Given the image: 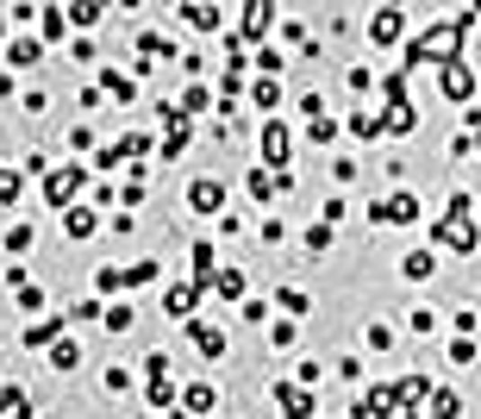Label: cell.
Masks as SVG:
<instances>
[{"label":"cell","mask_w":481,"mask_h":419,"mask_svg":"<svg viewBox=\"0 0 481 419\" xmlns=\"http://www.w3.org/2000/svg\"><path fill=\"white\" fill-rule=\"evenodd\" d=\"M476 13H481V6L457 13V19H444V25H432V31H419V38L406 44V69H419V63H438V69L463 63V38H469V25H476Z\"/></svg>","instance_id":"1"},{"label":"cell","mask_w":481,"mask_h":419,"mask_svg":"<svg viewBox=\"0 0 481 419\" xmlns=\"http://www.w3.org/2000/svg\"><path fill=\"white\" fill-rule=\"evenodd\" d=\"M381 88H387V113H381V126L387 132H419V113H413V101H406V69H387L381 76Z\"/></svg>","instance_id":"2"},{"label":"cell","mask_w":481,"mask_h":419,"mask_svg":"<svg viewBox=\"0 0 481 419\" xmlns=\"http://www.w3.org/2000/svg\"><path fill=\"white\" fill-rule=\"evenodd\" d=\"M82 188H88V169H76V163H69V169H50V175H44V201H50L57 213H69Z\"/></svg>","instance_id":"3"},{"label":"cell","mask_w":481,"mask_h":419,"mask_svg":"<svg viewBox=\"0 0 481 419\" xmlns=\"http://www.w3.org/2000/svg\"><path fill=\"white\" fill-rule=\"evenodd\" d=\"M269 401H275L288 419H313V414H319V395L300 388V382H269Z\"/></svg>","instance_id":"4"},{"label":"cell","mask_w":481,"mask_h":419,"mask_svg":"<svg viewBox=\"0 0 481 419\" xmlns=\"http://www.w3.org/2000/svg\"><path fill=\"white\" fill-rule=\"evenodd\" d=\"M288 126L281 120H263V169H275V175H288Z\"/></svg>","instance_id":"5"},{"label":"cell","mask_w":481,"mask_h":419,"mask_svg":"<svg viewBox=\"0 0 481 419\" xmlns=\"http://www.w3.org/2000/svg\"><path fill=\"white\" fill-rule=\"evenodd\" d=\"M188 207H194V213H226V188H219L213 175H194V182H188Z\"/></svg>","instance_id":"6"},{"label":"cell","mask_w":481,"mask_h":419,"mask_svg":"<svg viewBox=\"0 0 481 419\" xmlns=\"http://www.w3.org/2000/svg\"><path fill=\"white\" fill-rule=\"evenodd\" d=\"M188 338H194V351H200L207 363H219V357H226V332H219L213 319H188Z\"/></svg>","instance_id":"7"},{"label":"cell","mask_w":481,"mask_h":419,"mask_svg":"<svg viewBox=\"0 0 481 419\" xmlns=\"http://www.w3.org/2000/svg\"><path fill=\"white\" fill-rule=\"evenodd\" d=\"M269 25H275V6H269V0H250V6H244V25L232 31V38H238V44H256Z\"/></svg>","instance_id":"8"},{"label":"cell","mask_w":481,"mask_h":419,"mask_svg":"<svg viewBox=\"0 0 481 419\" xmlns=\"http://www.w3.org/2000/svg\"><path fill=\"white\" fill-rule=\"evenodd\" d=\"M194 307H200V288H194V281H175V288L163 294V313H169V319H182V325L194 319Z\"/></svg>","instance_id":"9"},{"label":"cell","mask_w":481,"mask_h":419,"mask_svg":"<svg viewBox=\"0 0 481 419\" xmlns=\"http://www.w3.org/2000/svg\"><path fill=\"white\" fill-rule=\"evenodd\" d=\"M69 332V313H44V319H31L25 332H19V344H57Z\"/></svg>","instance_id":"10"},{"label":"cell","mask_w":481,"mask_h":419,"mask_svg":"<svg viewBox=\"0 0 481 419\" xmlns=\"http://www.w3.org/2000/svg\"><path fill=\"white\" fill-rule=\"evenodd\" d=\"M400 414V388H369L357 401V419H394Z\"/></svg>","instance_id":"11"},{"label":"cell","mask_w":481,"mask_h":419,"mask_svg":"<svg viewBox=\"0 0 481 419\" xmlns=\"http://www.w3.org/2000/svg\"><path fill=\"white\" fill-rule=\"evenodd\" d=\"M194 288H200V294H213V288H219V257H213V245H207V238H200V245H194Z\"/></svg>","instance_id":"12"},{"label":"cell","mask_w":481,"mask_h":419,"mask_svg":"<svg viewBox=\"0 0 481 419\" xmlns=\"http://www.w3.org/2000/svg\"><path fill=\"white\" fill-rule=\"evenodd\" d=\"M432 238H438V245H450V251H476V245H481L476 226H457V219H438V226H432Z\"/></svg>","instance_id":"13"},{"label":"cell","mask_w":481,"mask_h":419,"mask_svg":"<svg viewBox=\"0 0 481 419\" xmlns=\"http://www.w3.org/2000/svg\"><path fill=\"white\" fill-rule=\"evenodd\" d=\"M400 31H406V13H400V6H381V13L369 19V38H375V44H394Z\"/></svg>","instance_id":"14"},{"label":"cell","mask_w":481,"mask_h":419,"mask_svg":"<svg viewBox=\"0 0 481 419\" xmlns=\"http://www.w3.org/2000/svg\"><path fill=\"white\" fill-rule=\"evenodd\" d=\"M44 63V38H13L6 44V69H38Z\"/></svg>","instance_id":"15"},{"label":"cell","mask_w":481,"mask_h":419,"mask_svg":"<svg viewBox=\"0 0 481 419\" xmlns=\"http://www.w3.org/2000/svg\"><path fill=\"white\" fill-rule=\"evenodd\" d=\"M63 232H69V238H94V232H101V207H82V201H76V207L63 213Z\"/></svg>","instance_id":"16"},{"label":"cell","mask_w":481,"mask_h":419,"mask_svg":"<svg viewBox=\"0 0 481 419\" xmlns=\"http://www.w3.org/2000/svg\"><path fill=\"white\" fill-rule=\"evenodd\" d=\"M138 57H144V63H175V38H163V31H138Z\"/></svg>","instance_id":"17"},{"label":"cell","mask_w":481,"mask_h":419,"mask_svg":"<svg viewBox=\"0 0 481 419\" xmlns=\"http://www.w3.org/2000/svg\"><path fill=\"white\" fill-rule=\"evenodd\" d=\"M438 82H444V94H450V101H469V94H476V69H469V63H450Z\"/></svg>","instance_id":"18"},{"label":"cell","mask_w":481,"mask_h":419,"mask_svg":"<svg viewBox=\"0 0 481 419\" xmlns=\"http://www.w3.org/2000/svg\"><path fill=\"white\" fill-rule=\"evenodd\" d=\"M213 407H219V388H213V382H194V388L182 395V414H194V419H207Z\"/></svg>","instance_id":"19"},{"label":"cell","mask_w":481,"mask_h":419,"mask_svg":"<svg viewBox=\"0 0 481 419\" xmlns=\"http://www.w3.org/2000/svg\"><path fill=\"white\" fill-rule=\"evenodd\" d=\"M101 94H113V101H138V76H120V69H101Z\"/></svg>","instance_id":"20"},{"label":"cell","mask_w":481,"mask_h":419,"mask_svg":"<svg viewBox=\"0 0 481 419\" xmlns=\"http://www.w3.org/2000/svg\"><path fill=\"white\" fill-rule=\"evenodd\" d=\"M175 19H188L200 38H213V31H219V6H175Z\"/></svg>","instance_id":"21"},{"label":"cell","mask_w":481,"mask_h":419,"mask_svg":"<svg viewBox=\"0 0 481 419\" xmlns=\"http://www.w3.org/2000/svg\"><path fill=\"white\" fill-rule=\"evenodd\" d=\"M38 31H44V44H63V31H69V6H38Z\"/></svg>","instance_id":"22"},{"label":"cell","mask_w":481,"mask_h":419,"mask_svg":"<svg viewBox=\"0 0 481 419\" xmlns=\"http://www.w3.org/2000/svg\"><path fill=\"white\" fill-rule=\"evenodd\" d=\"M250 101H256L263 113H275V107H281V82H275V76H263V82L250 88Z\"/></svg>","instance_id":"23"},{"label":"cell","mask_w":481,"mask_h":419,"mask_svg":"<svg viewBox=\"0 0 481 419\" xmlns=\"http://www.w3.org/2000/svg\"><path fill=\"white\" fill-rule=\"evenodd\" d=\"M175 107H182L188 120H194V113H207V107H213V94H207V82H188V94H182Z\"/></svg>","instance_id":"24"},{"label":"cell","mask_w":481,"mask_h":419,"mask_svg":"<svg viewBox=\"0 0 481 419\" xmlns=\"http://www.w3.org/2000/svg\"><path fill=\"white\" fill-rule=\"evenodd\" d=\"M387 213H394V226H413V219H419V194H406V188H400V194L387 201Z\"/></svg>","instance_id":"25"},{"label":"cell","mask_w":481,"mask_h":419,"mask_svg":"<svg viewBox=\"0 0 481 419\" xmlns=\"http://www.w3.org/2000/svg\"><path fill=\"white\" fill-rule=\"evenodd\" d=\"M76 363H82V344L76 338H57L50 344V370H76Z\"/></svg>","instance_id":"26"},{"label":"cell","mask_w":481,"mask_h":419,"mask_svg":"<svg viewBox=\"0 0 481 419\" xmlns=\"http://www.w3.org/2000/svg\"><path fill=\"white\" fill-rule=\"evenodd\" d=\"M25 194V169H0V207H19Z\"/></svg>","instance_id":"27"},{"label":"cell","mask_w":481,"mask_h":419,"mask_svg":"<svg viewBox=\"0 0 481 419\" xmlns=\"http://www.w3.org/2000/svg\"><path fill=\"white\" fill-rule=\"evenodd\" d=\"M101 325H107V332H131V325H138V313H131L125 300H113V307L101 313Z\"/></svg>","instance_id":"28"},{"label":"cell","mask_w":481,"mask_h":419,"mask_svg":"<svg viewBox=\"0 0 481 419\" xmlns=\"http://www.w3.org/2000/svg\"><path fill=\"white\" fill-rule=\"evenodd\" d=\"M394 388H400V407H419V401L432 395V382H425V376H406V382H394Z\"/></svg>","instance_id":"29"},{"label":"cell","mask_w":481,"mask_h":419,"mask_svg":"<svg viewBox=\"0 0 481 419\" xmlns=\"http://www.w3.org/2000/svg\"><path fill=\"white\" fill-rule=\"evenodd\" d=\"M144 395H150V407H169L175 401V382L169 376H144Z\"/></svg>","instance_id":"30"},{"label":"cell","mask_w":481,"mask_h":419,"mask_svg":"<svg viewBox=\"0 0 481 419\" xmlns=\"http://www.w3.org/2000/svg\"><path fill=\"white\" fill-rule=\"evenodd\" d=\"M69 25H76V31L101 25V6H94V0H76V6H69Z\"/></svg>","instance_id":"31"},{"label":"cell","mask_w":481,"mask_h":419,"mask_svg":"<svg viewBox=\"0 0 481 419\" xmlns=\"http://www.w3.org/2000/svg\"><path fill=\"white\" fill-rule=\"evenodd\" d=\"M400 276H406V281H425V276H432V251H413V257L400 263Z\"/></svg>","instance_id":"32"},{"label":"cell","mask_w":481,"mask_h":419,"mask_svg":"<svg viewBox=\"0 0 481 419\" xmlns=\"http://www.w3.org/2000/svg\"><path fill=\"white\" fill-rule=\"evenodd\" d=\"M381 132H387L381 113H357V120H351V138H381Z\"/></svg>","instance_id":"33"},{"label":"cell","mask_w":481,"mask_h":419,"mask_svg":"<svg viewBox=\"0 0 481 419\" xmlns=\"http://www.w3.org/2000/svg\"><path fill=\"white\" fill-rule=\"evenodd\" d=\"M182 150H188V126H182V132H163V144H156V156H163V163H175Z\"/></svg>","instance_id":"34"},{"label":"cell","mask_w":481,"mask_h":419,"mask_svg":"<svg viewBox=\"0 0 481 419\" xmlns=\"http://www.w3.org/2000/svg\"><path fill=\"white\" fill-rule=\"evenodd\" d=\"M219 300H244V270H219Z\"/></svg>","instance_id":"35"},{"label":"cell","mask_w":481,"mask_h":419,"mask_svg":"<svg viewBox=\"0 0 481 419\" xmlns=\"http://www.w3.org/2000/svg\"><path fill=\"white\" fill-rule=\"evenodd\" d=\"M94 294H120V263H101L94 270Z\"/></svg>","instance_id":"36"},{"label":"cell","mask_w":481,"mask_h":419,"mask_svg":"<svg viewBox=\"0 0 481 419\" xmlns=\"http://www.w3.org/2000/svg\"><path fill=\"white\" fill-rule=\"evenodd\" d=\"M31 238H38L31 226H13V232H6V251H13V257H25V251H31Z\"/></svg>","instance_id":"37"},{"label":"cell","mask_w":481,"mask_h":419,"mask_svg":"<svg viewBox=\"0 0 481 419\" xmlns=\"http://www.w3.org/2000/svg\"><path fill=\"white\" fill-rule=\"evenodd\" d=\"M307 251H313V257H319V251H332V226H325V219H319V226H307Z\"/></svg>","instance_id":"38"},{"label":"cell","mask_w":481,"mask_h":419,"mask_svg":"<svg viewBox=\"0 0 481 419\" xmlns=\"http://www.w3.org/2000/svg\"><path fill=\"white\" fill-rule=\"evenodd\" d=\"M13 300H19L25 313H38V307H44V288H38V281H25V288H13Z\"/></svg>","instance_id":"39"},{"label":"cell","mask_w":481,"mask_h":419,"mask_svg":"<svg viewBox=\"0 0 481 419\" xmlns=\"http://www.w3.org/2000/svg\"><path fill=\"white\" fill-rule=\"evenodd\" d=\"M463 414V401H457V395H438V401H432V419H457Z\"/></svg>","instance_id":"40"},{"label":"cell","mask_w":481,"mask_h":419,"mask_svg":"<svg viewBox=\"0 0 481 419\" xmlns=\"http://www.w3.org/2000/svg\"><path fill=\"white\" fill-rule=\"evenodd\" d=\"M250 69H263V76H275V69H281V50H269V44H263V50H256V63H250Z\"/></svg>","instance_id":"41"},{"label":"cell","mask_w":481,"mask_h":419,"mask_svg":"<svg viewBox=\"0 0 481 419\" xmlns=\"http://www.w3.org/2000/svg\"><path fill=\"white\" fill-rule=\"evenodd\" d=\"M300 113H307V126L325 120V94H300Z\"/></svg>","instance_id":"42"},{"label":"cell","mask_w":481,"mask_h":419,"mask_svg":"<svg viewBox=\"0 0 481 419\" xmlns=\"http://www.w3.org/2000/svg\"><path fill=\"white\" fill-rule=\"evenodd\" d=\"M275 300H281V307H288V313H307V307H313V300H307V294H300V288H281V294H275Z\"/></svg>","instance_id":"43"},{"label":"cell","mask_w":481,"mask_h":419,"mask_svg":"<svg viewBox=\"0 0 481 419\" xmlns=\"http://www.w3.org/2000/svg\"><path fill=\"white\" fill-rule=\"evenodd\" d=\"M307 138H313V144H332V138H338V126H332V120H313V126H307Z\"/></svg>","instance_id":"44"},{"label":"cell","mask_w":481,"mask_h":419,"mask_svg":"<svg viewBox=\"0 0 481 419\" xmlns=\"http://www.w3.org/2000/svg\"><path fill=\"white\" fill-rule=\"evenodd\" d=\"M269 188H275V175H269V169H256V175H250V194H256V201H269Z\"/></svg>","instance_id":"45"},{"label":"cell","mask_w":481,"mask_h":419,"mask_svg":"<svg viewBox=\"0 0 481 419\" xmlns=\"http://www.w3.org/2000/svg\"><path fill=\"white\" fill-rule=\"evenodd\" d=\"M269 344H294V319H275L269 325Z\"/></svg>","instance_id":"46"},{"label":"cell","mask_w":481,"mask_h":419,"mask_svg":"<svg viewBox=\"0 0 481 419\" xmlns=\"http://www.w3.org/2000/svg\"><path fill=\"white\" fill-rule=\"evenodd\" d=\"M450 363H476V338H457L450 344Z\"/></svg>","instance_id":"47"},{"label":"cell","mask_w":481,"mask_h":419,"mask_svg":"<svg viewBox=\"0 0 481 419\" xmlns=\"http://www.w3.org/2000/svg\"><path fill=\"white\" fill-rule=\"evenodd\" d=\"M144 376H169V351H150L144 357Z\"/></svg>","instance_id":"48"},{"label":"cell","mask_w":481,"mask_h":419,"mask_svg":"<svg viewBox=\"0 0 481 419\" xmlns=\"http://www.w3.org/2000/svg\"><path fill=\"white\" fill-rule=\"evenodd\" d=\"M107 388H113V395H125V388H131V370H120V363H113V370H107Z\"/></svg>","instance_id":"49"},{"label":"cell","mask_w":481,"mask_h":419,"mask_svg":"<svg viewBox=\"0 0 481 419\" xmlns=\"http://www.w3.org/2000/svg\"><path fill=\"white\" fill-rule=\"evenodd\" d=\"M19 401H25V395H19V388H0V419L13 414V407H19Z\"/></svg>","instance_id":"50"},{"label":"cell","mask_w":481,"mask_h":419,"mask_svg":"<svg viewBox=\"0 0 481 419\" xmlns=\"http://www.w3.org/2000/svg\"><path fill=\"white\" fill-rule=\"evenodd\" d=\"M6 419H31V401H19V407H13V414H6Z\"/></svg>","instance_id":"51"},{"label":"cell","mask_w":481,"mask_h":419,"mask_svg":"<svg viewBox=\"0 0 481 419\" xmlns=\"http://www.w3.org/2000/svg\"><path fill=\"white\" fill-rule=\"evenodd\" d=\"M0 44H13V38H6V13H0Z\"/></svg>","instance_id":"52"},{"label":"cell","mask_w":481,"mask_h":419,"mask_svg":"<svg viewBox=\"0 0 481 419\" xmlns=\"http://www.w3.org/2000/svg\"><path fill=\"white\" fill-rule=\"evenodd\" d=\"M169 419H194V414H169Z\"/></svg>","instance_id":"53"},{"label":"cell","mask_w":481,"mask_h":419,"mask_svg":"<svg viewBox=\"0 0 481 419\" xmlns=\"http://www.w3.org/2000/svg\"><path fill=\"white\" fill-rule=\"evenodd\" d=\"M476 156H481V132H476Z\"/></svg>","instance_id":"54"}]
</instances>
